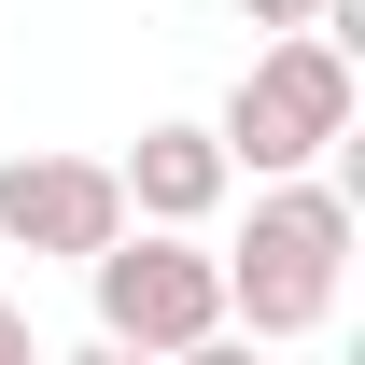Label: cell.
<instances>
[{
    "mask_svg": "<svg viewBox=\"0 0 365 365\" xmlns=\"http://www.w3.org/2000/svg\"><path fill=\"white\" fill-rule=\"evenodd\" d=\"M43 365H140V351H113V337H85V351H43Z\"/></svg>",
    "mask_w": 365,
    "mask_h": 365,
    "instance_id": "cell-9",
    "label": "cell"
},
{
    "mask_svg": "<svg viewBox=\"0 0 365 365\" xmlns=\"http://www.w3.org/2000/svg\"><path fill=\"white\" fill-rule=\"evenodd\" d=\"M211 267H225V337H253V351L323 337L337 281H351V182H253V225Z\"/></svg>",
    "mask_w": 365,
    "mask_h": 365,
    "instance_id": "cell-1",
    "label": "cell"
},
{
    "mask_svg": "<svg viewBox=\"0 0 365 365\" xmlns=\"http://www.w3.org/2000/svg\"><path fill=\"white\" fill-rule=\"evenodd\" d=\"M85 295H98V337L140 351V365L225 337V267H211V239H169V225H127L113 253H85Z\"/></svg>",
    "mask_w": 365,
    "mask_h": 365,
    "instance_id": "cell-3",
    "label": "cell"
},
{
    "mask_svg": "<svg viewBox=\"0 0 365 365\" xmlns=\"http://www.w3.org/2000/svg\"><path fill=\"white\" fill-rule=\"evenodd\" d=\"M211 140H225L239 182H309V155L351 140V56L309 43V29H295V43H253V71L225 85Z\"/></svg>",
    "mask_w": 365,
    "mask_h": 365,
    "instance_id": "cell-2",
    "label": "cell"
},
{
    "mask_svg": "<svg viewBox=\"0 0 365 365\" xmlns=\"http://www.w3.org/2000/svg\"><path fill=\"white\" fill-rule=\"evenodd\" d=\"M0 365H43V323H29V295H0Z\"/></svg>",
    "mask_w": 365,
    "mask_h": 365,
    "instance_id": "cell-7",
    "label": "cell"
},
{
    "mask_svg": "<svg viewBox=\"0 0 365 365\" xmlns=\"http://www.w3.org/2000/svg\"><path fill=\"white\" fill-rule=\"evenodd\" d=\"M0 239H14V253H56V267L113 253V239H127L113 155H0Z\"/></svg>",
    "mask_w": 365,
    "mask_h": 365,
    "instance_id": "cell-4",
    "label": "cell"
},
{
    "mask_svg": "<svg viewBox=\"0 0 365 365\" xmlns=\"http://www.w3.org/2000/svg\"><path fill=\"white\" fill-rule=\"evenodd\" d=\"M169 365H267L253 337H197V351H169Z\"/></svg>",
    "mask_w": 365,
    "mask_h": 365,
    "instance_id": "cell-8",
    "label": "cell"
},
{
    "mask_svg": "<svg viewBox=\"0 0 365 365\" xmlns=\"http://www.w3.org/2000/svg\"><path fill=\"white\" fill-rule=\"evenodd\" d=\"M113 197H127V225L197 239V225L239 197V169H225V140H211V127H140L127 155H113Z\"/></svg>",
    "mask_w": 365,
    "mask_h": 365,
    "instance_id": "cell-5",
    "label": "cell"
},
{
    "mask_svg": "<svg viewBox=\"0 0 365 365\" xmlns=\"http://www.w3.org/2000/svg\"><path fill=\"white\" fill-rule=\"evenodd\" d=\"M239 29H267V43H295V29H323V0H239Z\"/></svg>",
    "mask_w": 365,
    "mask_h": 365,
    "instance_id": "cell-6",
    "label": "cell"
}]
</instances>
